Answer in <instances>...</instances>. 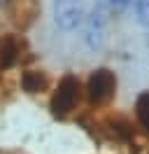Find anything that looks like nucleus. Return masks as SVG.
Segmentation results:
<instances>
[{
	"mask_svg": "<svg viewBox=\"0 0 149 154\" xmlns=\"http://www.w3.org/2000/svg\"><path fill=\"white\" fill-rule=\"evenodd\" d=\"M54 14H56V23L63 30H74L77 26H84V21L89 17L86 0H56Z\"/></svg>",
	"mask_w": 149,
	"mask_h": 154,
	"instance_id": "obj_1",
	"label": "nucleus"
},
{
	"mask_svg": "<svg viewBox=\"0 0 149 154\" xmlns=\"http://www.w3.org/2000/svg\"><path fill=\"white\" fill-rule=\"evenodd\" d=\"M135 115H138L140 126L149 133V91H142L135 100Z\"/></svg>",
	"mask_w": 149,
	"mask_h": 154,
	"instance_id": "obj_5",
	"label": "nucleus"
},
{
	"mask_svg": "<svg viewBox=\"0 0 149 154\" xmlns=\"http://www.w3.org/2000/svg\"><path fill=\"white\" fill-rule=\"evenodd\" d=\"M7 7H9V17L14 19V23L28 26L30 21L35 19L37 2L35 0H7Z\"/></svg>",
	"mask_w": 149,
	"mask_h": 154,
	"instance_id": "obj_4",
	"label": "nucleus"
},
{
	"mask_svg": "<svg viewBox=\"0 0 149 154\" xmlns=\"http://www.w3.org/2000/svg\"><path fill=\"white\" fill-rule=\"evenodd\" d=\"M77 98H79V79L74 75H65L63 79L58 82V89H56L54 98H51L54 115H58V117L68 115V112L77 105Z\"/></svg>",
	"mask_w": 149,
	"mask_h": 154,
	"instance_id": "obj_3",
	"label": "nucleus"
},
{
	"mask_svg": "<svg viewBox=\"0 0 149 154\" xmlns=\"http://www.w3.org/2000/svg\"><path fill=\"white\" fill-rule=\"evenodd\" d=\"M128 2H130V0H105V5L112 7V10H123Z\"/></svg>",
	"mask_w": 149,
	"mask_h": 154,
	"instance_id": "obj_6",
	"label": "nucleus"
},
{
	"mask_svg": "<svg viewBox=\"0 0 149 154\" xmlns=\"http://www.w3.org/2000/svg\"><path fill=\"white\" fill-rule=\"evenodd\" d=\"M114 89H117V77L112 70L107 68H100V70H93L91 77H89V84H86V94H89V100L100 105V103H107L112 96H114Z\"/></svg>",
	"mask_w": 149,
	"mask_h": 154,
	"instance_id": "obj_2",
	"label": "nucleus"
}]
</instances>
